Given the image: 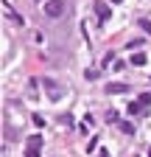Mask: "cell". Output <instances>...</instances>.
Segmentation results:
<instances>
[{"label":"cell","instance_id":"1","mask_svg":"<svg viewBox=\"0 0 151 157\" xmlns=\"http://www.w3.org/2000/svg\"><path fill=\"white\" fill-rule=\"evenodd\" d=\"M45 14L48 17H62L64 14V0H45Z\"/></svg>","mask_w":151,"mask_h":157},{"label":"cell","instance_id":"2","mask_svg":"<svg viewBox=\"0 0 151 157\" xmlns=\"http://www.w3.org/2000/svg\"><path fill=\"white\" fill-rule=\"evenodd\" d=\"M95 14H98V20H109V6L104 3V0L95 3Z\"/></svg>","mask_w":151,"mask_h":157},{"label":"cell","instance_id":"3","mask_svg":"<svg viewBox=\"0 0 151 157\" xmlns=\"http://www.w3.org/2000/svg\"><path fill=\"white\" fill-rule=\"evenodd\" d=\"M45 87H48V93H50L53 98H59V95H62V90H59V84H56V82H53V78H45Z\"/></svg>","mask_w":151,"mask_h":157},{"label":"cell","instance_id":"4","mask_svg":"<svg viewBox=\"0 0 151 157\" xmlns=\"http://www.w3.org/2000/svg\"><path fill=\"white\" fill-rule=\"evenodd\" d=\"M126 84H106V93H126Z\"/></svg>","mask_w":151,"mask_h":157},{"label":"cell","instance_id":"5","mask_svg":"<svg viewBox=\"0 0 151 157\" xmlns=\"http://www.w3.org/2000/svg\"><path fill=\"white\" fill-rule=\"evenodd\" d=\"M28 146L39 149V146H42V135H31V137H28Z\"/></svg>","mask_w":151,"mask_h":157},{"label":"cell","instance_id":"6","mask_svg":"<svg viewBox=\"0 0 151 157\" xmlns=\"http://www.w3.org/2000/svg\"><path fill=\"white\" fill-rule=\"evenodd\" d=\"M131 65L143 67V65H145V53H134V56H131Z\"/></svg>","mask_w":151,"mask_h":157},{"label":"cell","instance_id":"7","mask_svg":"<svg viewBox=\"0 0 151 157\" xmlns=\"http://www.w3.org/2000/svg\"><path fill=\"white\" fill-rule=\"evenodd\" d=\"M129 112H131V115H140V112H143V104H140V101H131V104H129Z\"/></svg>","mask_w":151,"mask_h":157},{"label":"cell","instance_id":"8","mask_svg":"<svg viewBox=\"0 0 151 157\" xmlns=\"http://www.w3.org/2000/svg\"><path fill=\"white\" fill-rule=\"evenodd\" d=\"M137 101H140V104H143V107H148V104H151V93H143V95H140V98H137Z\"/></svg>","mask_w":151,"mask_h":157},{"label":"cell","instance_id":"9","mask_svg":"<svg viewBox=\"0 0 151 157\" xmlns=\"http://www.w3.org/2000/svg\"><path fill=\"white\" fill-rule=\"evenodd\" d=\"M25 157H39V149H34V146H28V149H25Z\"/></svg>","mask_w":151,"mask_h":157},{"label":"cell","instance_id":"10","mask_svg":"<svg viewBox=\"0 0 151 157\" xmlns=\"http://www.w3.org/2000/svg\"><path fill=\"white\" fill-rule=\"evenodd\" d=\"M106 121H109V124H118V112H115V109L106 112Z\"/></svg>","mask_w":151,"mask_h":157},{"label":"cell","instance_id":"11","mask_svg":"<svg viewBox=\"0 0 151 157\" xmlns=\"http://www.w3.org/2000/svg\"><path fill=\"white\" fill-rule=\"evenodd\" d=\"M140 28H143L145 34H151V23H148V20H140Z\"/></svg>","mask_w":151,"mask_h":157},{"label":"cell","instance_id":"12","mask_svg":"<svg viewBox=\"0 0 151 157\" xmlns=\"http://www.w3.org/2000/svg\"><path fill=\"white\" fill-rule=\"evenodd\" d=\"M34 126H45V118L42 115H34Z\"/></svg>","mask_w":151,"mask_h":157},{"label":"cell","instance_id":"13","mask_svg":"<svg viewBox=\"0 0 151 157\" xmlns=\"http://www.w3.org/2000/svg\"><path fill=\"white\" fill-rule=\"evenodd\" d=\"M120 129H123L126 135H131V132H134V126H131V124H120Z\"/></svg>","mask_w":151,"mask_h":157}]
</instances>
